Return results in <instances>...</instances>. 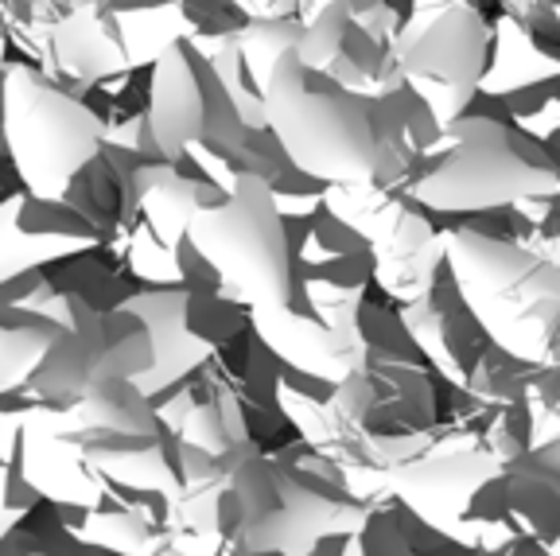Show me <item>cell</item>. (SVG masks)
<instances>
[{
	"label": "cell",
	"instance_id": "52a82bcc",
	"mask_svg": "<svg viewBox=\"0 0 560 556\" xmlns=\"http://www.w3.org/2000/svg\"><path fill=\"white\" fill-rule=\"evenodd\" d=\"M149 132L160 157L179 160L195 140L207 132V102H202L199 79H195L187 51L179 44H167L156 55L149 97Z\"/></svg>",
	"mask_w": 560,
	"mask_h": 556
},
{
	"label": "cell",
	"instance_id": "7a4b0ae2",
	"mask_svg": "<svg viewBox=\"0 0 560 556\" xmlns=\"http://www.w3.org/2000/svg\"><path fill=\"white\" fill-rule=\"evenodd\" d=\"M447 144L432 157L412 195L432 210H490L517 202L557 199L560 164L549 140H537L514 125L471 121L447 125Z\"/></svg>",
	"mask_w": 560,
	"mask_h": 556
},
{
	"label": "cell",
	"instance_id": "9c48e42d",
	"mask_svg": "<svg viewBox=\"0 0 560 556\" xmlns=\"http://www.w3.org/2000/svg\"><path fill=\"white\" fill-rule=\"evenodd\" d=\"M140 215L149 218L152 234L164 242L167 253H175L179 238H187L195 215L202 207V187L195 179H184L172 167H149L140 172Z\"/></svg>",
	"mask_w": 560,
	"mask_h": 556
},
{
	"label": "cell",
	"instance_id": "3957f363",
	"mask_svg": "<svg viewBox=\"0 0 560 556\" xmlns=\"http://www.w3.org/2000/svg\"><path fill=\"white\" fill-rule=\"evenodd\" d=\"M280 218V199L269 192V183L242 172L230 179L226 199L214 207L202 202L187 230V242L219 273L226 292L254 312L289 308L292 262Z\"/></svg>",
	"mask_w": 560,
	"mask_h": 556
},
{
	"label": "cell",
	"instance_id": "9a60e30c",
	"mask_svg": "<svg viewBox=\"0 0 560 556\" xmlns=\"http://www.w3.org/2000/svg\"><path fill=\"white\" fill-rule=\"evenodd\" d=\"M514 556H552V553H534V548H525V553H514Z\"/></svg>",
	"mask_w": 560,
	"mask_h": 556
},
{
	"label": "cell",
	"instance_id": "277c9868",
	"mask_svg": "<svg viewBox=\"0 0 560 556\" xmlns=\"http://www.w3.org/2000/svg\"><path fill=\"white\" fill-rule=\"evenodd\" d=\"M0 109L4 144L32 199H67L74 175L102 148V121L82 102L39 79L32 67H12L4 74Z\"/></svg>",
	"mask_w": 560,
	"mask_h": 556
},
{
	"label": "cell",
	"instance_id": "6da1fadb",
	"mask_svg": "<svg viewBox=\"0 0 560 556\" xmlns=\"http://www.w3.org/2000/svg\"><path fill=\"white\" fill-rule=\"evenodd\" d=\"M261 117L292 167L335 187L377 183L401 160L377 132L359 94L312 86L307 70L292 51L272 67L265 82Z\"/></svg>",
	"mask_w": 560,
	"mask_h": 556
},
{
	"label": "cell",
	"instance_id": "5b68a950",
	"mask_svg": "<svg viewBox=\"0 0 560 556\" xmlns=\"http://www.w3.org/2000/svg\"><path fill=\"white\" fill-rule=\"evenodd\" d=\"M444 265L455 288L475 315L506 312L510 323H522L545 347L549 331L560 320V262L534 245L510 238L455 230L444 238Z\"/></svg>",
	"mask_w": 560,
	"mask_h": 556
},
{
	"label": "cell",
	"instance_id": "8992f818",
	"mask_svg": "<svg viewBox=\"0 0 560 556\" xmlns=\"http://www.w3.org/2000/svg\"><path fill=\"white\" fill-rule=\"evenodd\" d=\"M397 67L440 129L464 114L490 62V24L467 0H417V20L397 35Z\"/></svg>",
	"mask_w": 560,
	"mask_h": 556
},
{
	"label": "cell",
	"instance_id": "8fae6325",
	"mask_svg": "<svg viewBox=\"0 0 560 556\" xmlns=\"http://www.w3.org/2000/svg\"><path fill=\"white\" fill-rule=\"evenodd\" d=\"M296 35H300V24H292L289 16L249 20V24L234 32V47H237V55H242V67L249 70V74H257V90H265L272 67L296 47Z\"/></svg>",
	"mask_w": 560,
	"mask_h": 556
},
{
	"label": "cell",
	"instance_id": "4fadbf2b",
	"mask_svg": "<svg viewBox=\"0 0 560 556\" xmlns=\"http://www.w3.org/2000/svg\"><path fill=\"white\" fill-rule=\"evenodd\" d=\"M234 9H242L249 20H284V12L296 4V0H230Z\"/></svg>",
	"mask_w": 560,
	"mask_h": 556
},
{
	"label": "cell",
	"instance_id": "ba28073f",
	"mask_svg": "<svg viewBox=\"0 0 560 556\" xmlns=\"http://www.w3.org/2000/svg\"><path fill=\"white\" fill-rule=\"evenodd\" d=\"M51 39L62 70L79 74V79H102L129 62L121 35L109 32L105 12L94 9H70V16L51 27Z\"/></svg>",
	"mask_w": 560,
	"mask_h": 556
},
{
	"label": "cell",
	"instance_id": "30bf717a",
	"mask_svg": "<svg viewBox=\"0 0 560 556\" xmlns=\"http://www.w3.org/2000/svg\"><path fill=\"white\" fill-rule=\"evenodd\" d=\"M354 32V20H350L347 4H327V9L312 12L307 20H300V35H296V62L307 74H327L335 67L342 51H347V39Z\"/></svg>",
	"mask_w": 560,
	"mask_h": 556
},
{
	"label": "cell",
	"instance_id": "5bb4252c",
	"mask_svg": "<svg viewBox=\"0 0 560 556\" xmlns=\"http://www.w3.org/2000/svg\"><path fill=\"white\" fill-rule=\"evenodd\" d=\"M114 4V0H70V9H94V12H105Z\"/></svg>",
	"mask_w": 560,
	"mask_h": 556
},
{
	"label": "cell",
	"instance_id": "7c38bea8",
	"mask_svg": "<svg viewBox=\"0 0 560 556\" xmlns=\"http://www.w3.org/2000/svg\"><path fill=\"white\" fill-rule=\"evenodd\" d=\"M59 339L51 327L39 323H4L0 320V390H16L44 366L51 343Z\"/></svg>",
	"mask_w": 560,
	"mask_h": 556
}]
</instances>
